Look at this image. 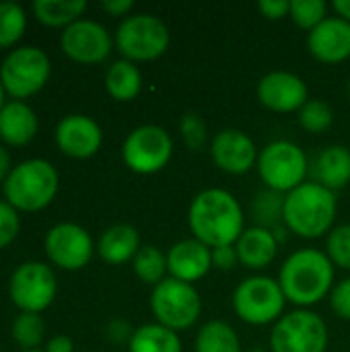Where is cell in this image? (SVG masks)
Instances as JSON below:
<instances>
[{"label":"cell","instance_id":"26","mask_svg":"<svg viewBox=\"0 0 350 352\" xmlns=\"http://www.w3.org/2000/svg\"><path fill=\"white\" fill-rule=\"evenodd\" d=\"M194 352H241V342L227 322L212 320L198 330Z\"/></svg>","mask_w":350,"mask_h":352},{"label":"cell","instance_id":"4","mask_svg":"<svg viewBox=\"0 0 350 352\" xmlns=\"http://www.w3.org/2000/svg\"><path fill=\"white\" fill-rule=\"evenodd\" d=\"M60 188L56 167L45 159H27L12 167L2 194L14 210L37 212L52 204Z\"/></svg>","mask_w":350,"mask_h":352},{"label":"cell","instance_id":"34","mask_svg":"<svg viewBox=\"0 0 350 352\" xmlns=\"http://www.w3.org/2000/svg\"><path fill=\"white\" fill-rule=\"evenodd\" d=\"M326 256L330 258L334 266L350 270V225L334 227L328 233Z\"/></svg>","mask_w":350,"mask_h":352},{"label":"cell","instance_id":"15","mask_svg":"<svg viewBox=\"0 0 350 352\" xmlns=\"http://www.w3.org/2000/svg\"><path fill=\"white\" fill-rule=\"evenodd\" d=\"M256 93L258 101L274 113L299 111L309 101L305 80L287 70H274L264 74L258 82Z\"/></svg>","mask_w":350,"mask_h":352},{"label":"cell","instance_id":"8","mask_svg":"<svg viewBox=\"0 0 350 352\" xmlns=\"http://www.w3.org/2000/svg\"><path fill=\"white\" fill-rule=\"evenodd\" d=\"M151 311L155 314L157 324L173 332H182L198 322L202 314V299L194 285L167 276L151 293Z\"/></svg>","mask_w":350,"mask_h":352},{"label":"cell","instance_id":"43","mask_svg":"<svg viewBox=\"0 0 350 352\" xmlns=\"http://www.w3.org/2000/svg\"><path fill=\"white\" fill-rule=\"evenodd\" d=\"M12 161H10V153H8V148L4 146V144H0V184H4L6 182V177L10 175V171H12Z\"/></svg>","mask_w":350,"mask_h":352},{"label":"cell","instance_id":"7","mask_svg":"<svg viewBox=\"0 0 350 352\" xmlns=\"http://www.w3.org/2000/svg\"><path fill=\"white\" fill-rule=\"evenodd\" d=\"M52 72L47 54L37 45H21L6 54L0 64V82L14 101L39 93Z\"/></svg>","mask_w":350,"mask_h":352},{"label":"cell","instance_id":"16","mask_svg":"<svg viewBox=\"0 0 350 352\" xmlns=\"http://www.w3.org/2000/svg\"><path fill=\"white\" fill-rule=\"evenodd\" d=\"M258 151L254 140L237 130V128H225L221 130L210 144V157L212 163L231 175H243L258 163Z\"/></svg>","mask_w":350,"mask_h":352},{"label":"cell","instance_id":"29","mask_svg":"<svg viewBox=\"0 0 350 352\" xmlns=\"http://www.w3.org/2000/svg\"><path fill=\"white\" fill-rule=\"evenodd\" d=\"M27 29L25 8L17 2H0V50L14 45Z\"/></svg>","mask_w":350,"mask_h":352},{"label":"cell","instance_id":"37","mask_svg":"<svg viewBox=\"0 0 350 352\" xmlns=\"http://www.w3.org/2000/svg\"><path fill=\"white\" fill-rule=\"evenodd\" d=\"M330 305H332V311L342 318V320H349L350 322V278L340 280L332 293H330Z\"/></svg>","mask_w":350,"mask_h":352},{"label":"cell","instance_id":"44","mask_svg":"<svg viewBox=\"0 0 350 352\" xmlns=\"http://www.w3.org/2000/svg\"><path fill=\"white\" fill-rule=\"evenodd\" d=\"M332 8L336 10V14L340 19L350 23V0H336V2H332Z\"/></svg>","mask_w":350,"mask_h":352},{"label":"cell","instance_id":"20","mask_svg":"<svg viewBox=\"0 0 350 352\" xmlns=\"http://www.w3.org/2000/svg\"><path fill=\"white\" fill-rule=\"evenodd\" d=\"M309 182L328 190H342L350 184V151L342 144L322 148L309 161Z\"/></svg>","mask_w":350,"mask_h":352},{"label":"cell","instance_id":"21","mask_svg":"<svg viewBox=\"0 0 350 352\" xmlns=\"http://www.w3.org/2000/svg\"><path fill=\"white\" fill-rule=\"evenodd\" d=\"M237 260L241 266L250 270H262L276 258L278 252V239L272 229L266 227H250L241 233V237L235 243Z\"/></svg>","mask_w":350,"mask_h":352},{"label":"cell","instance_id":"27","mask_svg":"<svg viewBox=\"0 0 350 352\" xmlns=\"http://www.w3.org/2000/svg\"><path fill=\"white\" fill-rule=\"evenodd\" d=\"M87 10L85 0H35L33 14L47 27H68Z\"/></svg>","mask_w":350,"mask_h":352},{"label":"cell","instance_id":"11","mask_svg":"<svg viewBox=\"0 0 350 352\" xmlns=\"http://www.w3.org/2000/svg\"><path fill=\"white\" fill-rule=\"evenodd\" d=\"M173 155V140L171 136L155 124H144L134 128L124 144H122V159L126 167L140 175H151L161 171Z\"/></svg>","mask_w":350,"mask_h":352},{"label":"cell","instance_id":"13","mask_svg":"<svg viewBox=\"0 0 350 352\" xmlns=\"http://www.w3.org/2000/svg\"><path fill=\"white\" fill-rule=\"evenodd\" d=\"M45 254L52 264L62 270H80L93 258V239L89 231L76 223L54 225L43 241Z\"/></svg>","mask_w":350,"mask_h":352},{"label":"cell","instance_id":"2","mask_svg":"<svg viewBox=\"0 0 350 352\" xmlns=\"http://www.w3.org/2000/svg\"><path fill=\"white\" fill-rule=\"evenodd\" d=\"M334 264L320 250H299L291 254L278 272V285L285 299L299 307H309L320 303L332 293Z\"/></svg>","mask_w":350,"mask_h":352},{"label":"cell","instance_id":"14","mask_svg":"<svg viewBox=\"0 0 350 352\" xmlns=\"http://www.w3.org/2000/svg\"><path fill=\"white\" fill-rule=\"evenodd\" d=\"M60 47L72 62L99 64L111 54L113 39L101 23L78 19L62 31Z\"/></svg>","mask_w":350,"mask_h":352},{"label":"cell","instance_id":"17","mask_svg":"<svg viewBox=\"0 0 350 352\" xmlns=\"http://www.w3.org/2000/svg\"><path fill=\"white\" fill-rule=\"evenodd\" d=\"M103 142V132L99 124L83 113H72L60 120L56 128L58 148L72 159H89L97 155Z\"/></svg>","mask_w":350,"mask_h":352},{"label":"cell","instance_id":"39","mask_svg":"<svg viewBox=\"0 0 350 352\" xmlns=\"http://www.w3.org/2000/svg\"><path fill=\"white\" fill-rule=\"evenodd\" d=\"M258 10L268 21H278L283 16H289L291 2L289 0H260L258 2Z\"/></svg>","mask_w":350,"mask_h":352},{"label":"cell","instance_id":"40","mask_svg":"<svg viewBox=\"0 0 350 352\" xmlns=\"http://www.w3.org/2000/svg\"><path fill=\"white\" fill-rule=\"evenodd\" d=\"M237 250L235 245H223L212 250V266L219 270H231L237 264Z\"/></svg>","mask_w":350,"mask_h":352},{"label":"cell","instance_id":"32","mask_svg":"<svg viewBox=\"0 0 350 352\" xmlns=\"http://www.w3.org/2000/svg\"><path fill=\"white\" fill-rule=\"evenodd\" d=\"M328 4L324 0H291L289 16L305 31H314L328 16Z\"/></svg>","mask_w":350,"mask_h":352},{"label":"cell","instance_id":"22","mask_svg":"<svg viewBox=\"0 0 350 352\" xmlns=\"http://www.w3.org/2000/svg\"><path fill=\"white\" fill-rule=\"evenodd\" d=\"M35 111L23 101H8L0 109V138L8 146H25L37 134Z\"/></svg>","mask_w":350,"mask_h":352},{"label":"cell","instance_id":"18","mask_svg":"<svg viewBox=\"0 0 350 352\" xmlns=\"http://www.w3.org/2000/svg\"><path fill=\"white\" fill-rule=\"evenodd\" d=\"M309 54L324 64H338L350 58V23L340 16H328L307 37Z\"/></svg>","mask_w":350,"mask_h":352},{"label":"cell","instance_id":"1","mask_svg":"<svg viewBox=\"0 0 350 352\" xmlns=\"http://www.w3.org/2000/svg\"><path fill=\"white\" fill-rule=\"evenodd\" d=\"M188 225L194 239L210 250L235 245L245 231L243 208L237 198L223 188L202 190L190 204Z\"/></svg>","mask_w":350,"mask_h":352},{"label":"cell","instance_id":"45","mask_svg":"<svg viewBox=\"0 0 350 352\" xmlns=\"http://www.w3.org/2000/svg\"><path fill=\"white\" fill-rule=\"evenodd\" d=\"M4 93H6V91H4V87H2V82H0V109L4 107Z\"/></svg>","mask_w":350,"mask_h":352},{"label":"cell","instance_id":"35","mask_svg":"<svg viewBox=\"0 0 350 352\" xmlns=\"http://www.w3.org/2000/svg\"><path fill=\"white\" fill-rule=\"evenodd\" d=\"M179 132H182V138H184V142H186V146L190 151H200L206 144V138H208L206 122L196 111H188V113L182 116Z\"/></svg>","mask_w":350,"mask_h":352},{"label":"cell","instance_id":"12","mask_svg":"<svg viewBox=\"0 0 350 352\" xmlns=\"http://www.w3.org/2000/svg\"><path fill=\"white\" fill-rule=\"evenodd\" d=\"M58 293V280L54 270L43 262L21 264L8 283L10 301L23 314H39L47 309Z\"/></svg>","mask_w":350,"mask_h":352},{"label":"cell","instance_id":"33","mask_svg":"<svg viewBox=\"0 0 350 352\" xmlns=\"http://www.w3.org/2000/svg\"><path fill=\"white\" fill-rule=\"evenodd\" d=\"M283 206H285V196L278 192H260L254 202V217L260 223V227L270 229V225H276L283 221Z\"/></svg>","mask_w":350,"mask_h":352},{"label":"cell","instance_id":"6","mask_svg":"<svg viewBox=\"0 0 350 352\" xmlns=\"http://www.w3.org/2000/svg\"><path fill=\"white\" fill-rule=\"evenodd\" d=\"M256 167L268 190L289 194L305 184L309 173V159L295 142L274 140L260 151Z\"/></svg>","mask_w":350,"mask_h":352},{"label":"cell","instance_id":"42","mask_svg":"<svg viewBox=\"0 0 350 352\" xmlns=\"http://www.w3.org/2000/svg\"><path fill=\"white\" fill-rule=\"evenodd\" d=\"M45 352H74V342H72L70 336L58 334V336H54V338L47 340Z\"/></svg>","mask_w":350,"mask_h":352},{"label":"cell","instance_id":"41","mask_svg":"<svg viewBox=\"0 0 350 352\" xmlns=\"http://www.w3.org/2000/svg\"><path fill=\"white\" fill-rule=\"evenodd\" d=\"M101 8L111 16H124L134 8V2L132 0H105L101 2Z\"/></svg>","mask_w":350,"mask_h":352},{"label":"cell","instance_id":"24","mask_svg":"<svg viewBox=\"0 0 350 352\" xmlns=\"http://www.w3.org/2000/svg\"><path fill=\"white\" fill-rule=\"evenodd\" d=\"M105 89L111 99L128 103L134 101L142 89V74L130 60H116L105 72Z\"/></svg>","mask_w":350,"mask_h":352},{"label":"cell","instance_id":"36","mask_svg":"<svg viewBox=\"0 0 350 352\" xmlns=\"http://www.w3.org/2000/svg\"><path fill=\"white\" fill-rule=\"evenodd\" d=\"M17 212L19 210H14L6 200H0V250L8 248L21 231V221Z\"/></svg>","mask_w":350,"mask_h":352},{"label":"cell","instance_id":"10","mask_svg":"<svg viewBox=\"0 0 350 352\" xmlns=\"http://www.w3.org/2000/svg\"><path fill=\"white\" fill-rule=\"evenodd\" d=\"M326 346L328 326L309 309L285 314L270 332L272 352H326Z\"/></svg>","mask_w":350,"mask_h":352},{"label":"cell","instance_id":"9","mask_svg":"<svg viewBox=\"0 0 350 352\" xmlns=\"http://www.w3.org/2000/svg\"><path fill=\"white\" fill-rule=\"evenodd\" d=\"M285 293L278 280L270 276H250L241 280L233 293V309L237 318L252 326L278 322L285 311Z\"/></svg>","mask_w":350,"mask_h":352},{"label":"cell","instance_id":"38","mask_svg":"<svg viewBox=\"0 0 350 352\" xmlns=\"http://www.w3.org/2000/svg\"><path fill=\"white\" fill-rule=\"evenodd\" d=\"M132 334H134L132 326L128 322H124V320H111L105 326V336L113 344H130Z\"/></svg>","mask_w":350,"mask_h":352},{"label":"cell","instance_id":"31","mask_svg":"<svg viewBox=\"0 0 350 352\" xmlns=\"http://www.w3.org/2000/svg\"><path fill=\"white\" fill-rule=\"evenodd\" d=\"M297 113L301 128L311 134H322L334 124V111L322 99H309Z\"/></svg>","mask_w":350,"mask_h":352},{"label":"cell","instance_id":"5","mask_svg":"<svg viewBox=\"0 0 350 352\" xmlns=\"http://www.w3.org/2000/svg\"><path fill=\"white\" fill-rule=\"evenodd\" d=\"M116 47L130 62H151L161 58L171 41L167 25L155 14H130L116 31Z\"/></svg>","mask_w":350,"mask_h":352},{"label":"cell","instance_id":"3","mask_svg":"<svg viewBox=\"0 0 350 352\" xmlns=\"http://www.w3.org/2000/svg\"><path fill=\"white\" fill-rule=\"evenodd\" d=\"M336 210L338 206L332 190L305 182L285 196L283 223L295 235L316 239L332 231Z\"/></svg>","mask_w":350,"mask_h":352},{"label":"cell","instance_id":"28","mask_svg":"<svg viewBox=\"0 0 350 352\" xmlns=\"http://www.w3.org/2000/svg\"><path fill=\"white\" fill-rule=\"evenodd\" d=\"M132 268L144 285L157 287L167 274V254L157 245H142L132 260Z\"/></svg>","mask_w":350,"mask_h":352},{"label":"cell","instance_id":"23","mask_svg":"<svg viewBox=\"0 0 350 352\" xmlns=\"http://www.w3.org/2000/svg\"><path fill=\"white\" fill-rule=\"evenodd\" d=\"M138 250H140V235L136 227L128 223L111 225L109 229L103 231L97 243V252L101 260L111 266H120V264L134 260Z\"/></svg>","mask_w":350,"mask_h":352},{"label":"cell","instance_id":"47","mask_svg":"<svg viewBox=\"0 0 350 352\" xmlns=\"http://www.w3.org/2000/svg\"><path fill=\"white\" fill-rule=\"evenodd\" d=\"M349 97H350V82H349Z\"/></svg>","mask_w":350,"mask_h":352},{"label":"cell","instance_id":"30","mask_svg":"<svg viewBox=\"0 0 350 352\" xmlns=\"http://www.w3.org/2000/svg\"><path fill=\"white\" fill-rule=\"evenodd\" d=\"M12 340L25 351H37L45 336V324L39 314H21L10 328Z\"/></svg>","mask_w":350,"mask_h":352},{"label":"cell","instance_id":"19","mask_svg":"<svg viewBox=\"0 0 350 352\" xmlns=\"http://www.w3.org/2000/svg\"><path fill=\"white\" fill-rule=\"evenodd\" d=\"M212 268V250L198 239H182L167 252V272L171 278L194 285Z\"/></svg>","mask_w":350,"mask_h":352},{"label":"cell","instance_id":"25","mask_svg":"<svg viewBox=\"0 0 350 352\" xmlns=\"http://www.w3.org/2000/svg\"><path fill=\"white\" fill-rule=\"evenodd\" d=\"M130 352H182V340L177 332L161 324H144L134 330L128 344Z\"/></svg>","mask_w":350,"mask_h":352},{"label":"cell","instance_id":"46","mask_svg":"<svg viewBox=\"0 0 350 352\" xmlns=\"http://www.w3.org/2000/svg\"><path fill=\"white\" fill-rule=\"evenodd\" d=\"M23 352H45V351H39V349H37V351H23Z\"/></svg>","mask_w":350,"mask_h":352}]
</instances>
